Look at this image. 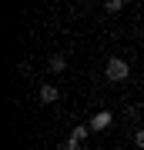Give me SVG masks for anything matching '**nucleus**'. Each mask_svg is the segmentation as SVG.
Masks as SVG:
<instances>
[{"label": "nucleus", "mask_w": 144, "mask_h": 150, "mask_svg": "<svg viewBox=\"0 0 144 150\" xmlns=\"http://www.w3.org/2000/svg\"><path fill=\"white\" fill-rule=\"evenodd\" d=\"M128 74H131V64H128V60H121V57H111V60H107V67H104V77H107L111 83L128 80Z\"/></svg>", "instance_id": "obj_1"}, {"label": "nucleus", "mask_w": 144, "mask_h": 150, "mask_svg": "<svg viewBox=\"0 0 144 150\" xmlns=\"http://www.w3.org/2000/svg\"><path fill=\"white\" fill-rule=\"evenodd\" d=\"M111 123H114L111 110H101V113H94V117H91V123H87V127H91V134H101V130H107Z\"/></svg>", "instance_id": "obj_2"}, {"label": "nucleus", "mask_w": 144, "mask_h": 150, "mask_svg": "<svg viewBox=\"0 0 144 150\" xmlns=\"http://www.w3.org/2000/svg\"><path fill=\"white\" fill-rule=\"evenodd\" d=\"M57 97H60V90H57L54 83H44V87H40V100H44V103H57Z\"/></svg>", "instance_id": "obj_3"}, {"label": "nucleus", "mask_w": 144, "mask_h": 150, "mask_svg": "<svg viewBox=\"0 0 144 150\" xmlns=\"http://www.w3.org/2000/svg\"><path fill=\"white\" fill-rule=\"evenodd\" d=\"M47 67L54 70V74H64V70H67V57H64V54H54V57L47 60Z\"/></svg>", "instance_id": "obj_4"}, {"label": "nucleus", "mask_w": 144, "mask_h": 150, "mask_svg": "<svg viewBox=\"0 0 144 150\" xmlns=\"http://www.w3.org/2000/svg\"><path fill=\"white\" fill-rule=\"evenodd\" d=\"M84 137H91V127H74V134H70V140H74V144H80Z\"/></svg>", "instance_id": "obj_5"}, {"label": "nucleus", "mask_w": 144, "mask_h": 150, "mask_svg": "<svg viewBox=\"0 0 144 150\" xmlns=\"http://www.w3.org/2000/svg\"><path fill=\"white\" fill-rule=\"evenodd\" d=\"M107 13H117V10H124V0H107Z\"/></svg>", "instance_id": "obj_6"}, {"label": "nucleus", "mask_w": 144, "mask_h": 150, "mask_svg": "<svg viewBox=\"0 0 144 150\" xmlns=\"http://www.w3.org/2000/svg\"><path fill=\"white\" fill-rule=\"evenodd\" d=\"M134 144L144 150V127H138V130H134Z\"/></svg>", "instance_id": "obj_7"}, {"label": "nucleus", "mask_w": 144, "mask_h": 150, "mask_svg": "<svg viewBox=\"0 0 144 150\" xmlns=\"http://www.w3.org/2000/svg\"><path fill=\"white\" fill-rule=\"evenodd\" d=\"M64 150H80V144H74V140H70V144H64Z\"/></svg>", "instance_id": "obj_8"}]
</instances>
